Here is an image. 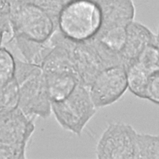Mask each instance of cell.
<instances>
[{"mask_svg":"<svg viewBox=\"0 0 159 159\" xmlns=\"http://www.w3.org/2000/svg\"><path fill=\"white\" fill-rule=\"evenodd\" d=\"M34 130V118L19 107L0 114V159H25L27 143Z\"/></svg>","mask_w":159,"mask_h":159,"instance_id":"6","label":"cell"},{"mask_svg":"<svg viewBox=\"0 0 159 159\" xmlns=\"http://www.w3.org/2000/svg\"><path fill=\"white\" fill-rule=\"evenodd\" d=\"M66 39L80 84L88 89L104 70L113 66L124 65L120 53L96 38L83 42Z\"/></svg>","mask_w":159,"mask_h":159,"instance_id":"3","label":"cell"},{"mask_svg":"<svg viewBox=\"0 0 159 159\" xmlns=\"http://www.w3.org/2000/svg\"><path fill=\"white\" fill-rule=\"evenodd\" d=\"M0 114L11 112L19 107L20 93L18 83L14 77L0 87Z\"/></svg>","mask_w":159,"mask_h":159,"instance_id":"15","label":"cell"},{"mask_svg":"<svg viewBox=\"0 0 159 159\" xmlns=\"http://www.w3.org/2000/svg\"><path fill=\"white\" fill-rule=\"evenodd\" d=\"M0 25L1 32V47H6L16 38V32L10 14H0Z\"/></svg>","mask_w":159,"mask_h":159,"instance_id":"17","label":"cell"},{"mask_svg":"<svg viewBox=\"0 0 159 159\" xmlns=\"http://www.w3.org/2000/svg\"><path fill=\"white\" fill-rule=\"evenodd\" d=\"M32 2V0H1V2L5 3L9 6L10 11L11 8L15 6L20 5L25 2Z\"/></svg>","mask_w":159,"mask_h":159,"instance_id":"20","label":"cell"},{"mask_svg":"<svg viewBox=\"0 0 159 159\" xmlns=\"http://www.w3.org/2000/svg\"><path fill=\"white\" fill-rule=\"evenodd\" d=\"M99 1L102 9V20L101 29L96 37L116 28L126 27L134 20V0H99Z\"/></svg>","mask_w":159,"mask_h":159,"instance_id":"10","label":"cell"},{"mask_svg":"<svg viewBox=\"0 0 159 159\" xmlns=\"http://www.w3.org/2000/svg\"><path fill=\"white\" fill-rule=\"evenodd\" d=\"M145 99L159 104V70L153 73L149 78Z\"/></svg>","mask_w":159,"mask_h":159,"instance_id":"19","label":"cell"},{"mask_svg":"<svg viewBox=\"0 0 159 159\" xmlns=\"http://www.w3.org/2000/svg\"><path fill=\"white\" fill-rule=\"evenodd\" d=\"M157 42L159 45V29H158V33H157Z\"/></svg>","mask_w":159,"mask_h":159,"instance_id":"21","label":"cell"},{"mask_svg":"<svg viewBox=\"0 0 159 159\" xmlns=\"http://www.w3.org/2000/svg\"><path fill=\"white\" fill-rule=\"evenodd\" d=\"M15 78L19 87V108L27 116L48 118L52 101L40 66L16 57Z\"/></svg>","mask_w":159,"mask_h":159,"instance_id":"2","label":"cell"},{"mask_svg":"<svg viewBox=\"0 0 159 159\" xmlns=\"http://www.w3.org/2000/svg\"><path fill=\"white\" fill-rule=\"evenodd\" d=\"M71 0H32V2L45 10L53 19L57 26L59 14L63 7Z\"/></svg>","mask_w":159,"mask_h":159,"instance_id":"18","label":"cell"},{"mask_svg":"<svg viewBox=\"0 0 159 159\" xmlns=\"http://www.w3.org/2000/svg\"><path fill=\"white\" fill-rule=\"evenodd\" d=\"M137 133L128 124L122 122L109 123L98 141L95 150L96 158H134Z\"/></svg>","mask_w":159,"mask_h":159,"instance_id":"8","label":"cell"},{"mask_svg":"<svg viewBox=\"0 0 159 159\" xmlns=\"http://www.w3.org/2000/svg\"><path fill=\"white\" fill-rule=\"evenodd\" d=\"M12 43L23 57V60L40 66L53 47L50 39L40 43L16 36Z\"/></svg>","mask_w":159,"mask_h":159,"instance_id":"12","label":"cell"},{"mask_svg":"<svg viewBox=\"0 0 159 159\" xmlns=\"http://www.w3.org/2000/svg\"><path fill=\"white\" fill-rule=\"evenodd\" d=\"M125 68L128 89L136 96L145 99L147 84L152 74L135 60L131 61Z\"/></svg>","mask_w":159,"mask_h":159,"instance_id":"13","label":"cell"},{"mask_svg":"<svg viewBox=\"0 0 159 159\" xmlns=\"http://www.w3.org/2000/svg\"><path fill=\"white\" fill-rule=\"evenodd\" d=\"M50 41L53 47L41 68L52 102L67 97L78 84H80V80L70 55L66 37L57 30Z\"/></svg>","mask_w":159,"mask_h":159,"instance_id":"1","label":"cell"},{"mask_svg":"<svg viewBox=\"0 0 159 159\" xmlns=\"http://www.w3.org/2000/svg\"><path fill=\"white\" fill-rule=\"evenodd\" d=\"M96 108L89 89L80 84L63 99L52 102V112L58 124L79 137L96 114Z\"/></svg>","mask_w":159,"mask_h":159,"instance_id":"5","label":"cell"},{"mask_svg":"<svg viewBox=\"0 0 159 159\" xmlns=\"http://www.w3.org/2000/svg\"><path fill=\"white\" fill-rule=\"evenodd\" d=\"M10 17L16 36L29 40L45 42L57 30L50 16L34 2H25L11 8Z\"/></svg>","mask_w":159,"mask_h":159,"instance_id":"7","label":"cell"},{"mask_svg":"<svg viewBox=\"0 0 159 159\" xmlns=\"http://www.w3.org/2000/svg\"><path fill=\"white\" fill-rule=\"evenodd\" d=\"M16 58L6 47L0 50V87L15 77Z\"/></svg>","mask_w":159,"mask_h":159,"instance_id":"16","label":"cell"},{"mask_svg":"<svg viewBox=\"0 0 159 159\" xmlns=\"http://www.w3.org/2000/svg\"><path fill=\"white\" fill-rule=\"evenodd\" d=\"M134 158L159 159V135L137 132Z\"/></svg>","mask_w":159,"mask_h":159,"instance_id":"14","label":"cell"},{"mask_svg":"<svg viewBox=\"0 0 159 159\" xmlns=\"http://www.w3.org/2000/svg\"><path fill=\"white\" fill-rule=\"evenodd\" d=\"M102 20L99 0H71L59 14L57 30L73 41H86L97 35Z\"/></svg>","mask_w":159,"mask_h":159,"instance_id":"4","label":"cell"},{"mask_svg":"<svg viewBox=\"0 0 159 159\" xmlns=\"http://www.w3.org/2000/svg\"><path fill=\"white\" fill-rule=\"evenodd\" d=\"M153 43H158L157 35L141 23L135 20L131 22L127 26L125 43L119 52L125 66Z\"/></svg>","mask_w":159,"mask_h":159,"instance_id":"11","label":"cell"},{"mask_svg":"<svg viewBox=\"0 0 159 159\" xmlns=\"http://www.w3.org/2000/svg\"><path fill=\"white\" fill-rule=\"evenodd\" d=\"M127 89L126 68L124 65H116L101 71L89 87V91L98 108L116 102Z\"/></svg>","mask_w":159,"mask_h":159,"instance_id":"9","label":"cell"}]
</instances>
